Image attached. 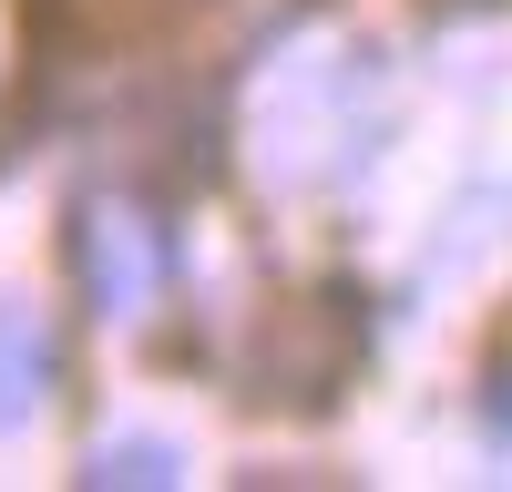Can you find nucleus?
Listing matches in <instances>:
<instances>
[{"instance_id":"nucleus-1","label":"nucleus","mask_w":512,"mask_h":492,"mask_svg":"<svg viewBox=\"0 0 512 492\" xmlns=\"http://www.w3.org/2000/svg\"><path fill=\"white\" fill-rule=\"evenodd\" d=\"M359 369V298L349 287H318V298H287L267 328H256V359L246 380L256 400H287V410H328Z\"/></svg>"},{"instance_id":"nucleus-2","label":"nucleus","mask_w":512,"mask_h":492,"mask_svg":"<svg viewBox=\"0 0 512 492\" xmlns=\"http://www.w3.org/2000/svg\"><path fill=\"white\" fill-rule=\"evenodd\" d=\"M82 287L103 318H134L164 287V226L134 205H82Z\"/></svg>"},{"instance_id":"nucleus-3","label":"nucleus","mask_w":512,"mask_h":492,"mask_svg":"<svg viewBox=\"0 0 512 492\" xmlns=\"http://www.w3.org/2000/svg\"><path fill=\"white\" fill-rule=\"evenodd\" d=\"M82 482H93V492H164V482H185V451L164 431H123V441H93Z\"/></svg>"},{"instance_id":"nucleus-4","label":"nucleus","mask_w":512,"mask_h":492,"mask_svg":"<svg viewBox=\"0 0 512 492\" xmlns=\"http://www.w3.org/2000/svg\"><path fill=\"white\" fill-rule=\"evenodd\" d=\"M31 400H41V339L21 318H0V431H11Z\"/></svg>"},{"instance_id":"nucleus-5","label":"nucleus","mask_w":512,"mask_h":492,"mask_svg":"<svg viewBox=\"0 0 512 492\" xmlns=\"http://www.w3.org/2000/svg\"><path fill=\"white\" fill-rule=\"evenodd\" d=\"M482 421L512 441V328L492 339V359H482Z\"/></svg>"},{"instance_id":"nucleus-6","label":"nucleus","mask_w":512,"mask_h":492,"mask_svg":"<svg viewBox=\"0 0 512 492\" xmlns=\"http://www.w3.org/2000/svg\"><path fill=\"white\" fill-rule=\"evenodd\" d=\"M431 11H441V21H461V11H492V0H431Z\"/></svg>"}]
</instances>
